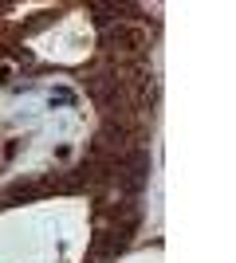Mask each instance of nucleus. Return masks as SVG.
<instances>
[{
  "label": "nucleus",
  "instance_id": "1",
  "mask_svg": "<svg viewBox=\"0 0 236 263\" xmlns=\"http://www.w3.org/2000/svg\"><path fill=\"white\" fill-rule=\"evenodd\" d=\"M51 102H59V106H67V102H75V95H71L67 87H59V90H51Z\"/></svg>",
  "mask_w": 236,
  "mask_h": 263
},
{
  "label": "nucleus",
  "instance_id": "2",
  "mask_svg": "<svg viewBox=\"0 0 236 263\" xmlns=\"http://www.w3.org/2000/svg\"><path fill=\"white\" fill-rule=\"evenodd\" d=\"M4 83H8V67H0V87H4Z\"/></svg>",
  "mask_w": 236,
  "mask_h": 263
}]
</instances>
